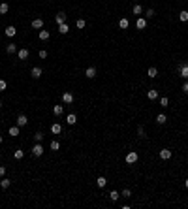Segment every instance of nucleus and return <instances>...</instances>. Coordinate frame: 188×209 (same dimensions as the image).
I'll use <instances>...</instances> for the list:
<instances>
[{"label": "nucleus", "instance_id": "obj_10", "mask_svg": "<svg viewBox=\"0 0 188 209\" xmlns=\"http://www.w3.org/2000/svg\"><path fill=\"white\" fill-rule=\"evenodd\" d=\"M17 43H8V45H6V53L8 55H13V53H17Z\"/></svg>", "mask_w": 188, "mask_h": 209}, {"label": "nucleus", "instance_id": "obj_7", "mask_svg": "<svg viewBox=\"0 0 188 209\" xmlns=\"http://www.w3.org/2000/svg\"><path fill=\"white\" fill-rule=\"evenodd\" d=\"M66 17H68V15L64 13V11H58V13H57V17H55L57 25H62V23H66Z\"/></svg>", "mask_w": 188, "mask_h": 209}, {"label": "nucleus", "instance_id": "obj_3", "mask_svg": "<svg viewBox=\"0 0 188 209\" xmlns=\"http://www.w3.org/2000/svg\"><path fill=\"white\" fill-rule=\"evenodd\" d=\"M32 155H34V156H42L43 155V145H42V143L36 141V145L32 147Z\"/></svg>", "mask_w": 188, "mask_h": 209}, {"label": "nucleus", "instance_id": "obj_8", "mask_svg": "<svg viewBox=\"0 0 188 209\" xmlns=\"http://www.w3.org/2000/svg\"><path fill=\"white\" fill-rule=\"evenodd\" d=\"M135 26H137V30H143V29H147V19H143V17H137V21H135Z\"/></svg>", "mask_w": 188, "mask_h": 209}, {"label": "nucleus", "instance_id": "obj_24", "mask_svg": "<svg viewBox=\"0 0 188 209\" xmlns=\"http://www.w3.org/2000/svg\"><path fill=\"white\" fill-rule=\"evenodd\" d=\"M58 32H60V34H68V32H70V26H68L66 23H62V25H58Z\"/></svg>", "mask_w": 188, "mask_h": 209}, {"label": "nucleus", "instance_id": "obj_38", "mask_svg": "<svg viewBox=\"0 0 188 209\" xmlns=\"http://www.w3.org/2000/svg\"><path fill=\"white\" fill-rule=\"evenodd\" d=\"M121 196H124V198H130V196H132V190H130V188H124V190L121 192Z\"/></svg>", "mask_w": 188, "mask_h": 209}, {"label": "nucleus", "instance_id": "obj_29", "mask_svg": "<svg viewBox=\"0 0 188 209\" xmlns=\"http://www.w3.org/2000/svg\"><path fill=\"white\" fill-rule=\"evenodd\" d=\"M109 198H111V202H117V200L121 198V194H119L117 190H111V192H109Z\"/></svg>", "mask_w": 188, "mask_h": 209}, {"label": "nucleus", "instance_id": "obj_14", "mask_svg": "<svg viewBox=\"0 0 188 209\" xmlns=\"http://www.w3.org/2000/svg\"><path fill=\"white\" fill-rule=\"evenodd\" d=\"M132 11H134V15H141V13H143L141 4H134V6H132Z\"/></svg>", "mask_w": 188, "mask_h": 209}, {"label": "nucleus", "instance_id": "obj_1", "mask_svg": "<svg viewBox=\"0 0 188 209\" xmlns=\"http://www.w3.org/2000/svg\"><path fill=\"white\" fill-rule=\"evenodd\" d=\"M137 158H139V155H137V153H135V151H130V153H128V155H126V164H135V162H137Z\"/></svg>", "mask_w": 188, "mask_h": 209}, {"label": "nucleus", "instance_id": "obj_11", "mask_svg": "<svg viewBox=\"0 0 188 209\" xmlns=\"http://www.w3.org/2000/svg\"><path fill=\"white\" fill-rule=\"evenodd\" d=\"M85 75H87L89 79H94V77H96V68H94V66H89V68L85 70Z\"/></svg>", "mask_w": 188, "mask_h": 209}, {"label": "nucleus", "instance_id": "obj_40", "mask_svg": "<svg viewBox=\"0 0 188 209\" xmlns=\"http://www.w3.org/2000/svg\"><path fill=\"white\" fill-rule=\"evenodd\" d=\"M182 92L188 94V81H186V79H185V83H182Z\"/></svg>", "mask_w": 188, "mask_h": 209}, {"label": "nucleus", "instance_id": "obj_12", "mask_svg": "<svg viewBox=\"0 0 188 209\" xmlns=\"http://www.w3.org/2000/svg\"><path fill=\"white\" fill-rule=\"evenodd\" d=\"M28 124V117L26 115H19L17 117V126H26Z\"/></svg>", "mask_w": 188, "mask_h": 209}, {"label": "nucleus", "instance_id": "obj_44", "mask_svg": "<svg viewBox=\"0 0 188 209\" xmlns=\"http://www.w3.org/2000/svg\"><path fill=\"white\" fill-rule=\"evenodd\" d=\"M0 109H2V100H0Z\"/></svg>", "mask_w": 188, "mask_h": 209}, {"label": "nucleus", "instance_id": "obj_42", "mask_svg": "<svg viewBox=\"0 0 188 209\" xmlns=\"http://www.w3.org/2000/svg\"><path fill=\"white\" fill-rule=\"evenodd\" d=\"M6 175V166H0V177H4Z\"/></svg>", "mask_w": 188, "mask_h": 209}, {"label": "nucleus", "instance_id": "obj_6", "mask_svg": "<svg viewBox=\"0 0 188 209\" xmlns=\"http://www.w3.org/2000/svg\"><path fill=\"white\" fill-rule=\"evenodd\" d=\"M30 74H32V77H34V79H40V77H42V74H43V70L40 66H34Z\"/></svg>", "mask_w": 188, "mask_h": 209}, {"label": "nucleus", "instance_id": "obj_35", "mask_svg": "<svg viewBox=\"0 0 188 209\" xmlns=\"http://www.w3.org/2000/svg\"><path fill=\"white\" fill-rule=\"evenodd\" d=\"M58 147H60V143L55 139V141H51V151H58Z\"/></svg>", "mask_w": 188, "mask_h": 209}, {"label": "nucleus", "instance_id": "obj_17", "mask_svg": "<svg viewBox=\"0 0 188 209\" xmlns=\"http://www.w3.org/2000/svg\"><path fill=\"white\" fill-rule=\"evenodd\" d=\"M66 123H68V124H75V123H77V115H75V113H70V115L66 117Z\"/></svg>", "mask_w": 188, "mask_h": 209}, {"label": "nucleus", "instance_id": "obj_23", "mask_svg": "<svg viewBox=\"0 0 188 209\" xmlns=\"http://www.w3.org/2000/svg\"><path fill=\"white\" fill-rule=\"evenodd\" d=\"M119 26H121L122 30H126L128 26H130V21H128V19L124 17V19H121V21H119Z\"/></svg>", "mask_w": 188, "mask_h": 209}, {"label": "nucleus", "instance_id": "obj_16", "mask_svg": "<svg viewBox=\"0 0 188 209\" xmlns=\"http://www.w3.org/2000/svg\"><path fill=\"white\" fill-rule=\"evenodd\" d=\"M15 34H17V29L10 25V26H8V29H6V36H10V38H13Z\"/></svg>", "mask_w": 188, "mask_h": 209}, {"label": "nucleus", "instance_id": "obj_20", "mask_svg": "<svg viewBox=\"0 0 188 209\" xmlns=\"http://www.w3.org/2000/svg\"><path fill=\"white\" fill-rule=\"evenodd\" d=\"M10 185H11V181H10V179L2 177V181H0V188H4V190H6V188H10Z\"/></svg>", "mask_w": 188, "mask_h": 209}, {"label": "nucleus", "instance_id": "obj_9", "mask_svg": "<svg viewBox=\"0 0 188 209\" xmlns=\"http://www.w3.org/2000/svg\"><path fill=\"white\" fill-rule=\"evenodd\" d=\"M17 55H19V59H21V60H26V59H28V55H30V51L26 49V47H23V49L17 51Z\"/></svg>", "mask_w": 188, "mask_h": 209}, {"label": "nucleus", "instance_id": "obj_21", "mask_svg": "<svg viewBox=\"0 0 188 209\" xmlns=\"http://www.w3.org/2000/svg\"><path fill=\"white\" fill-rule=\"evenodd\" d=\"M166 121H167L166 113H158V115H156V123H158V124H166Z\"/></svg>", "mask_w": 188, "mask_h": 209}, {"label": "nucleus", "instance_id": "obj_5", "mask_svg": "<svg viewBox=\"0 0 188 209\" xmlns=\"http://www.w3.org/2000/svg\"><path fill=\"white\" fill-rule=\"evenodd\" d=\"M32 29L42 30V29H43V19H42V17H36L34 21H32Z\"/></svg>", "mask_w": 188, "mask_h": 209}, {"label": "nucleus", "instance_id": "obj_25", "mask_svg": "<svg viewBox=\"0 0 188 209\" xmlns=\"http://www.w3.org/2000/svg\"><path fill=\"white\" fill-rule=\"evenodd\" d=\"M53 113L57 115V117H60V115L64 113V106H55L53 107Z\"/></svg>", "mask_w": 188, "mask_h": 209}, {"label": "nucleus", "instance_id": "obj_34", "mask_svg": "<svg viewBox=\"0 0 188 209\" xmlns=\"http://www.w3.org/2000/svg\"><path fill=\"white\" fill-rule=\"evenodd\" d=\"M137 134H139V138H147V136H145V128H143L141 124L137 126Z\"/></svg>", "mask_w": 188, "mask_h": 209}, {"label": "nucleus", "instance_id": "obj_30", "mask_svg": "<svg viewBox=\"0 0 188 209\" xmlns=\"http://www.w3.org/2000/svg\"><path fill=\"white\" fill-rule=\"evenodd\" d=\"M8 11H10V6H8L6 2H2V4H0V13H2V15H6Z\"/></svg>", "mask_w": 188, "mask_h": 209}, {"label": "nucleus", "instance_id": "obj_22", "mask_svg": "<svg viewBox=\"0 0 188 209\" xmlns=\"http://www.w3.org/2000/svg\"><path fill=\"white\" fill-rule=\"evenodd\" d=\"M147 98H149V100H156V98H158V91L151 89L149 92H147Z\"/></svg>", "mask_w": 188, "mask_h": 209}, {"label": "nucleus", "instance_id": "obj_19", "mask_svg": "<svg viewBox=\"0 0 188 209\" xmlns=\"http://www.w3.org/2000/svg\"><path fill=\"white\" fill-rule=\"evenodd\" d=\"M51 132H53V134H60V132H62V126H60V124H58V123H55L53 124V126H51Z\"/></svg>", "mask_w": 188, "mask_h": 209}, {"label": "nucleus", "instance_id": "obj_41", "mask_svg": "<svg viewBox=\"0 0 188 209\" xmlns=\"http://www.w3.org/2000/svg\"><path fill=\"white\" fill-rule=\"evenodd\" d=\"M38 55H40V59H47V51H45V49H42Z\"/></svg>", "mask_w": 188, "mask_h": 209}, {"label": "nucleus", "instance_id": "obj_36", "mask_svg": "<svg viewBox=\"0 0 188 209\" xmlns=\"http://www.w3.org/2000/svg\"><path fill=\"white\" fill-rule=\"evenodd\" d=\"M34 139H36V141H42V139H43V132H36V134H34Z\"/></svg>", "mask_w": 188, "mask_h": 209}, {"label": "nucleus", "instance_id": "obj_32", "mask_svg": "<svg viewBox=\"0 0 188 209\" xmlns=\"http://www.w3.org/2000/svg\"><path fill=\"white\" fill-rule=\"evenodd\" d=\"M19 128H21V126H11L8 134H10V136H19Z\"/></svg>", "mask_w": 188, "mask_h": 209}, {"label": "nucleus", "instance_id": "obj_37", "mask_svg": "<svg viewBox=\"0 0 188 209\" xmlns=\"http://www.w3.org/2000/svg\"><path fill=\"white\" fill-rule=\"evenodd\" d=\"M145 15H147V17H149V19H153V17H154V15H156V13H154V10H153V8H149V10L145 11Z\"/></svg>", "mask_w": 188, "mask_h": 209}, {"label": "nucleus", "instance_id": "obj_31", "mask_svg": "<svg viewBox=\"0 0 188 209\" xmlns=\"http://www.w3.org/2000/svg\"><path fill=\"white\" fill-rule=\"evenodd\" d=\"M23 156H25V153H23L21 149H17V151H15V153H13V158H15V160H21V158H23Z\"/></svg>", "mask_w": 188, "mask_h": 209}, {"label": "nucleus", "instance_id": "obj_26", "mask_svg": "<svg viewBox=\"0 0 188 209\" xmlns=\"http://www.w3.org/2000/svg\"><path fill=\"white\" fill-rule=\"evenodd\" d=\"M179 21H182V23L188 21V11H186V10H182L181 13H179Z\"/></svg>", "mask_w": 188, "mask_h": 209}, {"label": "nucleus", "instance_id": "obj_2", "mask_svg": "<svg viewBox=\"0 0 188 209\" xmlns=\"http://www.w3.org/2000/svg\"><path fill=\"white\" fill-rule=\"evenodd\" d=\"M74 100H75V98H74V94H71L70 91H64V92H62V102H64V104H68V106H70V104H74Z\"/></svg>", "mask_w": 188, "mask_h": 209}, {"label": "nucleus", "instance_id": "obj_18", "mask_svg": "<svg viewBox=\"0 0 188 209\" xmlns=\"http://www.w3.org/2000/svg\"><path fill=\"white\" fill-rule=\"evenodd\" d=\"M147 75H149V77H153V79H154V77H158V70H156L154 66H153V68H149V70H147Z\"/></svg>", "mask_w": 188, "mask_h": 209}, {"label": "nucleus", "instance_id": "obj_39", "mask_svg": "<svg viewBox=\"0 0 188 209\" xmlns=\"http://www.w3.org/2000/svg\"><path fill=\"white\" fill-rule=\"evenodd\" d=\"M6 89H8V83L4 81V79H0V91L4 92V91H6Z\"/></svg>", "mask_w": 188, "mask_h": 209}, {"label": "nucleus", "instance_id": "obj_13", "mask_svg": "<svg viewBox=\"0 0 188 209\" xmlns=\"http://www.w3.org/2000/svg\"><path fill=\"white\" fill-rule=\"evenodd\" d=\"M171 155H173V153H171L169 149H162V151H160V158H162V160H169Z\"/></svg>", "mask_w": 188, "mask_h": 209}, {"label": "nucleus", "instance_id": "obj_33", "mask_svg": "<svg viewBox=\"0 0 188 209\" xmlns=\"http://www.w3.org/2000/svg\"><path fill=\"white\" fill-rule=\"evenodd\" d=\"M167 104H169V98H167V96H162V98H160V106L167 107Z\"/></svg>", "mask_w": 188, "mask_h": 209}, {"label": "nucleus", "instance_id": "obj_45", "mask_svg": "<svg viewBox=\"0 0 188 209\" xmlns=\"http://www.w3.org/2000/svg\"><path fill=\"white\" fill-rule=\"evenodd\" d=\"M2 139H4V138H2V136H0V143H2Z\"/></svg>", "mask_w": 188, "mask_h": 209}, {"label": "nucleus", "instance_id": "obj_15", "mask_svg": "<svg viewBox=\"0 0 188 209\" xmlns=\"http://www.w3.org/2000/svg\"><path fill=\"white\" fill-rule=\"evenodd\" d=\"M96 185H98L100 188H103V187H105V185H107V179L103 177V175H100V177L96 179Z\"/></svg>", "mask_w": 188, "mask_h": 209}, {"label": "nucleus", "instance_id": "obj_28", "mask_svg": "<svg viewBox=\"0 0 188 209\" xmlns=\"http://www.w3.org/2000/svg\"><path fill=\"white\" fill-rule=\"evenodd\" d=\"M40 40H42V42L49 40V30H40Z\"/></svg>", "mask_w": 188, "mask_h": 209}, {"label": "nucleus", "instance_id": "obj_4", "mask_svg": "<svg viewBox=\"0 0 188 209\" xmlns=\"http://www.w3.org/2000/svg\"><path fill=\"white\" fill-rule=\"evenodd\" d=\"M179 74L182 79H188V64H179Z\"/></svg>", "mask_w": 188, "mask_h": 209}, {"label": "nucleus", "instance_id": "obj_43", "mask_svg": "<svg viewBox=\"0 0 188 209\" xmlns=\"http://www.w3.org/2000/svg\"><path fill=\"white\" fill-rule=\"evenodd\" d=\"M185 187H186V188H188V179H186V181H185Z\"/></svg>", "mask_w": 188, "mask_h": 209}, {"label": "nucleus", "instance_id": "obj_27", "mask_svg": "<svg viewBox=\"0 0 188 209\" xmlns=\"http://www.w3.org/2000/svg\"><path fill=\"white\" fill-rule=\"evenodd\" d=\"M75 26H77L79 30L85 29V26H87V21H85V19H77V21H75Z\"/></svg>", "mask_w": 188, "mask_h": 209}]
</instances>
